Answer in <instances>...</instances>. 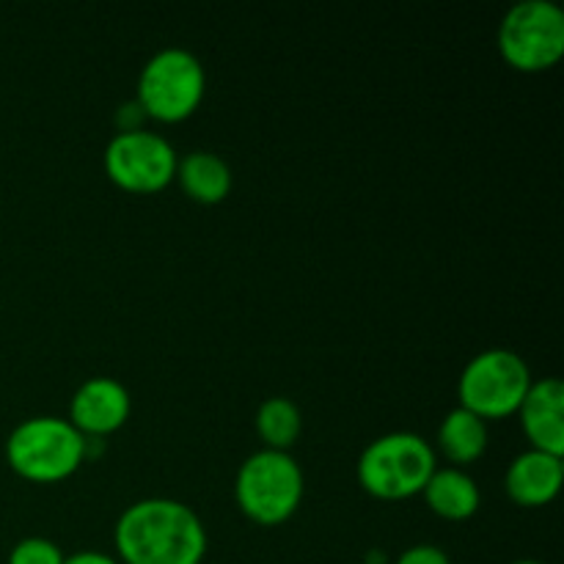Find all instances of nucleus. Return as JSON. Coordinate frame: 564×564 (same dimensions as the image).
I'll use <instances>...</instances> for the list:
<instances>
[{"label":"nucleus","instance_id":"obj_19","mask_svg":"<svg viewBox=\"0 0 564 564\" xmlns=\"http://www.w3.org/2000/svg\"><path fill=\"white\" fill-rule=\"evenodd\" d=\"M512 564H543V562H538V560H518V562H512Z\"/></svg>","mask_w":564,"mask_h":564},{"label":"nucleus","instance_id":"obj_4","mask_svg":"<svg viewBox=\"0 0 564 564\" xmlns=\"http://www.w3.org/2000/svg\"><path fill=\"white\" fill-rule=\"evenodd\" d=\"M235 496L259 523H281L303 499V471L290 452L259 449L237 471Z\"/></svg>","mask_w":564,"mask_h":564},{"label":"nucleus","instance_id":"obj_1","mask_svg":"<svg viewBox=\"0 0 564 564\" xmlns=\"http://www.w3.org/2000/svg\"><path fill=\"white\" fill-rule=\"evenodd\" d=\"M113 538L124 564H198L207 551L198 516L174 499H143L127 507Z\"/></svg>","mask_w":564,"mask_h":564},{"label":"nucleus","instance_id":"obj_11","mask_svg":"<svg viewBox=\"0 0 564 564\" xmlns=\"http://www.w3.org/2000/svg\"><path fill=\"white\" fill-rule=\"evenodd\" d=\"M562 477V457L540 449H527L507 468V490L518 505L540 507L560 494Z\"/></svg>","mask_w":564,"mask_h":564},{"label":"nucleus","instance_id":"obj_2","mask_svg":"<svg viewBox=\"0 0 564 564\" xmlns=\"http://www.w3.org/2000/svg\"><path fill=\"white\" fill-rule=\"evenodd\" d=\"M86 455V435L58 416H33L17 424L6 441V457L17 474L55 482L75 471Z\"/></svg>","mask_w":564,"mask_h":564},{"label":"nucleus","instance_id":"obj_16","mask_svg":"<svg viewBox=\"0 0 564 564\" xmlns=\"http://www.w3.org/2000/svg\"><path fill=\"white\" fill-rule=\"evenodd\" d=\"M9 564H64V554L53 540L25 538L9 554Z\"/></svg>","mask_w":564,"mask_h":564},{"label":"nucleus","instance_id":"obj_12","mask_svg":"<svg viewBox=\"0 0 564 564\" xmlns=\"http://www.w3.org/2000/svg\"><path fill=\"white\" fill-rule=\"evenodd\" d=\"M424 499L433 507L438 516L452 518V521H463V518L474 516L479 507V488L466 471L460 468H435L433 477L424 485Z\"/></svg>","mask_w":564,"mask_h":564},{"label":"nucleus","instance_id":"obj_3","mask_svg":"<svg viewBox=\"0 0 564 564\" xmlns=\"http://www.w3.org/2000/svg\"><path fill=\"white\" fill-rule=\"evenodd\" d=\"M433 471V446L416 433L380 435L358 457V479L380 499H405L419 494Z\"/></svg>","mask_w":564,"mask_h":564},{"label":"nucleus","instance_id":"obj_8","mask_svg":"<svg viewBox=\"0 0 564 564\" xmlns=\"http://www.w3.org/2000/svg\"><path fill=\"white\" fill-rule=\"evenodd\" d=\"M105 169L116 185L127 191L152 193L176 176V152L163 135L147 130H124L110 138Z\"/></svg>","mask_w":564,"mask_h":564},{"label":"nucleus","instance_id":"obj_9","mask_svg":"<svg viewBox=\"0 0 564 564\" xmlns=\"http://www.w3.org/2000/svg\"><path fill=\"white\" fill-rule=\"evenodd\" d=\"M130 416V391L113 378H91L75 391L69 405V422L80 433H113Z\"/></svg>","mask_w":564,"mask_h":564},{"label":"nucleus","instance_id":"obj_6","mask_svg":"<svg viewBox=\"0 0 564 564\" xmlns=\"http://www.w3.org/2000/svg\"><path fill=\"white\" fill-rule=\"evenodd\" d=\"M204 97V66L191 50L165 47L147 61L138 77V105L160 121H180Z\"/></svg>","mask_w":564,"mask_h":564},{"label":"nucleus","instance_id":"obj_7","mask_svg":"<svg viewBox=\"0 0 564 564\" xmlns=\"http://www.w3.org/2000/svg\"><path fill=\"white\" fill-rule=\"evenodd\" d=\"M499 50L516 69H549L564 53V11L554 0H521L501 20Z\"/></svg>","mask_w":564,"mask_h":564},{"label":"nucleus","instance_id":"obj_13","mask_svg":"<svg viewBox=\"0 0 564 564\" xmlns=\"http://www.w3.org/2000/svg\"><path fill=\"white\" fill-rule=\"evenodd\" d=\"M176 176L185 193L202 204H218L231 191V171L226 160L202 149L176 160Z\"/></svg>","mask_w":564,"mask_h":564},{"label":"nucleus","instance_id":"obj_10","mask_svg":"<svg viewBox=\"0 0 564 564\" xmlns=\"http://www.w3.org/2000/svg\"><path fill=\"white\" fill-rule=\"evenodd\" d=\"M521 422L532 449L562 457L564 452V386L556 378H543L529 386L521 402Z\"/></svg>","mask_w":564,"mask_h":564},{"label":"nucleus","instance_id":"obj_18","mask_svg":"<svg viewBox=\"0 0 564 564\" xmlns=\"http://www.w3.org/2000/svg\"><path fill=\"white\" fill-rule=\"evenodd\" d=\"M64 564H121L113 556L99 554V551H80V554L64 556Z\"/></svg>","mask_w":564,"mask_h":564},{"label":"nucleus","instance_id":"obj_14","mask_svg":"<svg viewBox=\"0 0 564 564\" xmlns=\"http://www.w3.org/2000/svg\"><path fill=\"white\" fill-rule=\"evenodd\" d=\"M438 441L449 460L471 463L488 446V427H485V419H479L477 413L466 411V408H455L441 422Z\"/></svg>","mask_w":564,"mask_h":564},{"label":"nucleus","instance_id":"obj_15","mask_svg":"<svg viewBox=\"0 0 564 564\" xmlns=\"http://www.w3.org/2000/svg\"><path fill=\"white\" fill-rule=\"evenodd\" d=\"M301 408L286 397H270L257 411V430L268 449H290L301 435Z\"/></svg>","mask_w":564,"mask_h":564},{"label":"nucleus","instance_id":"obj_5","mask_svg":"<svg viewBox=\"0 0 564 564\" xmlns=\"http://www.w3.org/2000/svg\"><path fill=\"white\" fill-rule=\"evenodd\" d=\"M532 386L527 361L507 347H490L477 352L460 375V408L477 413L479 419L510 416L521 408Z\"/></svg>","mask_w":564,"mask_h":564},{"label":"nucleus","instance_id":"obj_17","mask_svg":"<svg viewBox=\"0 0 564 564\" xmlns=\"http://www.w3.org/2000/svg\"><path fill=\"white\" fill-rule=\"evenodd\" d=\"M397 564H452L449 556H446L444 549L438 545H413V549L402 551Z\"/></svg>","mask_w":564,"mask_h":564}]
</instances>
